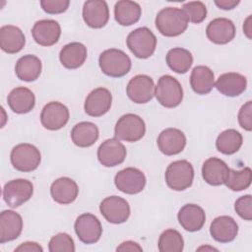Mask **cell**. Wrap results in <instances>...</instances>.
<instances>
[{"label": "cell", "instance_id": "cell-33", "mask_svg": "<svg viewBox=\"0 0 252 252\" xmlns=\"http://www.w3.org/2000/svg\"><path fill=\"white\" fill-rule=\"evenodd\" d=\"M166 63L175 73L184 74L190 69L193 63V56L189 50L175 47L167 52Z\"/></svg>", "mask_w": 252, "mask_h": 252}, {"label": "cell", "instance_id": "cell-41", "mask_svg": "<svg viewBox=\"0 0 252 252\" xmlns=\"http://www.w3.org/2000/svg\"><path fill=\"white\" fill-rule=\"evenodd\" d=\"M238 123L246 131L252 130V101L244 103L238 112Z\"/></svg>", "mask_w": 252, "mask_h": 252}, {"label": "cell", "instance_id": "cell-25", "mask_svg": "<svg viewBox=\"0 0 252 252\" xmlns=\"http://www.w3.org/2000/svg\"><path fill=\"white\" fill-rule=\"evenodd\" d=\"M7 102L13 112L25 114L33 109L35 104V96L30 89L18 87L10 92L7 97Z\"/></svg>", "mask_w": 252, "mask_h": 252}, {"label": "cell", "instance_id": "cell-44", "mask_svg": "<svg viewBox=\"0 0 252 252\" xmlns=\"http://www.w3.org/2000/svg\"><path fill=\"white\" fill-rule=\"evenodd\" d=\"M240 3L239 0H217L215 4L222 10H232Z\"/></svg>", "mask_w": 252, "mask_h": 252}, {"label": "cell", "instance_id": "cell-5", "mask_svg": "<svg viewBox=\"0 0 252 252\" xmlns=\"http://www.w3.org/2000/svg\"><path fill=\"white\" fill-rule=\"evenodd\" d=\"M164 177L165 182L170 189L183 191L192 185L194 168L186 159L175 160L167 166Z\"/></svg>", "mask_w": 252, "mask_h": 252}, {"label": "cell", "instance_id": "cell-36", "mask_svg": "<svg viewBox=\"0 0 252 252\" xmlns=\"http://www.w3.org/2000/svg\"><path fill=\"white\" fill-rule=\"evenodd\" d=\"M158 246L160 252H181L184 247V240L177 230L169 228L160 234Z\"/></svg>", "mask_w": 252, "mask_h": 252}, {"label": "cell", "instance_id": "cell-19", "mask_svg": "<svg viewBox=\"0 0 252 252\" xmlns=\"http://www.w3.org/2000/svg\"><path fill=\"white\" fill-rule=\"evenodd\" d=\"M206 34L210 41L216 44H226L235 36V26L226 18H217L209 23Z\"/></svg>", "mask_w": 252, "mask_h": 252}, {"label": "cell", "instance_id": "cell-38", "mask_svg": "<svg viewBox=\"0 0 252 252\" xmlns=\"http://www.w3.org/2000/svg\"><path fill=\"white\" fill-rule=\"evenodd\" d=\"M48 250L50 252H74V240L67 233H57L56 235L51 237L48 243Z\"/></svg>", "mask_w": 252, "mask_h": 252}, {"label": "cell", "instance_id": "cell-7", "mask_svg": "<svg viewBox=\"0 0 252 252\" xmlns=\"http://www.w3.org/2000/svg\"><path fill=\"white\" fill-rule=\"evenodd\" d=\"M146 132L144 120L136 114L127 113L121 116L115 124L114 134L119 140L126 142H137L141 140Z\"/></svg>", "mask_w": 252, "mask_h": 252}, {"label": "cell", "instance_id": "cell-27", "mask_svg": "<svg viewBox=\"0 0 252 252\" xmlns=\"http://www.w3.org/2000/svg\"><path fill=\"white\" fill-rule=\"evenodd\" d=\"M229 168L220 158H210L203 163L202 176L204 180L213 186H219L224 183Z\"/></svg>", "mask_w": 252, "mask_h": 252}, {"label": "cell", "instance_id": "cell-9", "mask_svg": "<svg viewBox=\"0 0 252 252\" xmlns=\"http://www.w3.org/2000/svg\"><path fill=\"white\" fill-rule=\"evenodd\" d=\"M75 232L85 244H94L97 242L102 234L101 223L98 219L90 213L79 216L74 224Z\"/></svg>", "mask_w": 252, "mask_h": 252}, {"label": "cell", "instance_id": "cell-2", "mask_svg": "<svg viewBox=\"0 0 252 252\" xmlns=\"http://www.w3.org/2000/svg\"><path fill=\"white\" fill-rule=\"evenodd\" d=\"M100 70L106 76L120 78L125 76L131 69V59L122 50L116 48L106 49L98 58Z\"/></svg>", "mask_w": 252, "mask_h": 252}, {"label": "cell", "instance_id": "cell-20", "mask_svg": "<svg viewBox=\"0 0 252 252\" xmlns=\"http://www.w3.org/2000/svg\"><path fill=\"white\" fill-rule=\"evenodd\" d=\"M23 230L22 217L12 211L5 210L0 215V243L12 241L20 236Z\"/></svg>", "mask_w": 252, "mask_h": 252}, {"label": "cell", "instance_id": "cell-35", "mask_svg": "<svg viewBox=\"0 0 252 252\" xmlns=\"http://www.w3.org/2000/svg\"><path fill=\"white\" fill-rule=\"evenodd\" d=\"M251 180L252 171L250 167H244L241 170H234L229 168L224 184L228 187V189L232 191H242L250 186Z\"/></svg>", "mask_w": 252, "mask_h": 252}, {"label": "cell", "instance_id": "cell-31", "mask_svg": "<svg viewBox=\"0 0 252 252\" xmlns=\"http://www.w3.org/2000/svg\"><path fill=\"white\" fill-rule=\"evenodd\" d=\"M192 90L198 94H207L215 87V76L213 71L204 65L193 68L190 76Z\"/></svg>", "mask_w": 252, "mask_h": 252}, {"label": "cell", "instance_id": "cell-6", "mask_svg": "<svg viewBox=\"0 0 252 252\" xmlns=\"http://www.w3.org/2000/svg\"><path fill=\"white\" fill-rule=\"evenodd\" d=\"M13 167L22 172L35 170L41 160L39 150L32 144L23 143L15 146L10 155Z\"/></svg>", "mask_w": 252, "mask_h": 252}, {"label": "cell", "instance_id": "cell-18", "mask_svg": "<svg viewBox=\"0 0 252 252\" xmlns=\"http://www.w3.org/2000/svg\"><path fill=\"white\" fill-rule=\"evenodd\" d=\"M32 34L37 44L51 46L59 40L61 28L55 20H40L33 25Z\"/></svg>", "mask_w": 252, "mask_h": 252}, {"label": "cell", "instance_id": "cell-42", "mask_svg": "<svg viewBox=\"0 0 252 252\" xmlns=\"http://www.w3.org/2000/svg\"><path fill=\"white\" fill-rule=\"evenodd\" d=\"M19 252V251H22V252H42L43 249L42 247L36 243V242H32V241H27V242H24L22 244H20L16 249H15V252Z\"/></svg>", "mask_w": 252, "mask_h": 252}, {"label": "cell", "instance_id": "cell-14", "mask_svg": "<svg viewBox=\"0 0 252 252\" xmlns=\"http://www.w3.org/2000/svg\"><path fill=\"white\" fill-rule=\"evenodd\" d=\"M126 155L125 146L117 138L105 140L97 149L98 161L106 167H112L122 163Z\"/></svg>", "mask_w": 252, "mask_h": 252}, {"label": "cell", "instance_id": "cell-8", "mask_svg": "<svg viewBox=\"0 0 252 252\" xmlns=\"http://www.w3.org/2000/svg\"><path fill=\"white\" fill-rule=\"evenodd\" d=\"M33 194V185L28 179L8 181L3 188V199L11 208H18L28 202Z\"/></svg>", "mask_w": 252, "mask_h": 252}, {"label": "cell", "instance_id": "cell-10", "mask_svg": "<svg viewBox=\"0 0 252 252\" xmlns=\"http://www.w3.org/2000/svg\"><path fill=\"white\" fill-rule=\"evenodd\" d=\"M100 214L110 223L125 222L130 216L128 202L119 196H109L103 199L99 205Z\"/></svg>", "mask_w": 252, "mask_h": 252}, {"label": "cell", "instance_id": "cell-34", "mask_svg": "<svg viewBox=\"0 0 252 252\" xmlns=\"http://www.w3.org/2000/svg\"><path fill=\"white\" fill-rule=\"evenodd\" d=\"M242 135L235 129L222 131L217 138V150L223 155H233L242 146Z\"/></svg>", "mask_w": 252, "mask_h": 252}, {"label": "cell", "instance_id": "cell-12", "mask_svg": "<svg viewBox=\"0 0 252 252\" xmlns=\"http://www.w3.org/2000/svg\"><path fill=\"white\" fill-rule=\"evenodd\" d=\"M69 109L59 101H50L44 105L40 113L42 126L51 131L64 127L69 120Z\"/></svg>", "mask_w": 252, "mask_h": 252}, {"label": "cell", "instance_id": "cell-15", "mask_svg": "<svg viewBox=\"0 0 252 252\" xmlns=\"http://www.w3.org/2000/svg\"><path fill=\"white\" fill-rule=\"evenodd\" d=\"M112 94L109 90L99 87L93 90L85 100V111L92 117L104 115L111 107Z\"/></svg>", "mask_w": 252, "mask_h": 252}, {"label": "cell", "instance_id": "cell-40", "mask_svg": "<svg viewBox=\"0 0 252 252\" xmlns=\"http://www.w3.org/2000/svg\"><path fill=\"white\" fill-rule=\"evenodd\" d=\"M70 5L69 0H41L40 6L42 10L51 15L61 14L65 12Z\"/></svg>", "mask_w": 252, "mask_h": 252}, {"label": "cell", "instance_id": "cell-4", "mask_svg": "<svg viewBox=\"0 0 252 252\" xmlns=\"http://www.w3.org/2000/svg\"><path fill=\"white\" fill-rule=\"evenodd\" d=\"M158 101L164 107L178 106L183 99V90L180 83L170 75L161 76L155 88Z\"/></svg>", "mask_w": 252, "mask_h": 252}, {"label": "cell", "instance_id": "cell-46", "mask_svg": "<svg viewBox=\"0 0 252 252\" xmlns=\"http://www.w3.org/2000/svg\"><path fill=\"white\" fill-rule=\"evenodd\" d=\"M203 249H205V250H216V251H217V249H215L214 247H207V246H206V247H205V246H202V247L198 248L197 250H198V251H201V250H203Z\"/></svg>", "mask_w": 252, "mask_h": 252}, {"label": "cell", "instance_id": "cell-16", "mask_svg": "<svg viewBox=\"0 0 252 252\" xmlns=\"http://www.w3.org/2000/svg\"><path fill=\"white\" fill-rule=\"evenodd\" d=\"M83 19L93 29L103 28L109 20V10L105 1L89 0L84 3Z\"/></svg>", "mask_w": 252, "mask_h": 252}, {"label": "cell", "instance_id": "cell-21", "mask_svg": "<svg viewBox=\"0 0 252 252\" xmlns=\"http://www.w3.org/2000/svg\"><path fill=\"white\" fill-rule=\"evenodd\" d=\"M211 236L218 242L228 243L235 239L238 233V224L229 216L216 218L210 226Z\"/></svg>", "mask_w": 252, "mask_h": 252}, {"label": "cell", "instance_id": "cell-3", "mask_svg": "<svg viewBox=\"0 0 252 252\" xmlns=\"http://www.w3.org/2000/svg\"><path fill=\"white\" fill-rule=\"evenodd\" d=\"M130 51L141 59L149 58L153 55L157 47V37L153 32L146 28H138L131 32L126 39Z\"/></svg>", "mask_w": 252, "mask_h": 252}, {"label": "cell", "instance_id": "cell-1", "mask_svg": "<svg viewBox=\"0 0 252 252\" xmlns=\"http://www.w3.org/2000/svg\"><path fill=\"white\" fill-rule=\"evenodd\" d=\"M188 20L182 9L166 7L161 9L156 17V27L164 36L172 37L183 33L188 27Z\"/></svg>", "mask_w": 252, "mask_h": 252}, {"label": "cell", "instance_id": "cell-30", "mask_svg": "<svg viewBox=\"0 0 252 252\" xmlns=\"http://www.w3.org/2000/svg\"><path fill=\"white\" fill-rule=\"evenodd\" d=\"M98 128L94 123L83 121L76 124L71 131L72 142L80 148L93 146L98 139Z\"/></svg>", "mask_w": 252, "mask_h": 252}, {"label": "cell", "instance_id": "cell-22", "mask_svg": "<svg viewBox=\"0 0 252 252\" xmlns=\"http://www.w3.org/2000/svg\"><path fill=\"white\" fill-rule=\"evenodd\" d=\"M177 219L180 225L185 230L194 232L204 226L206 214L200 206L196 204H186L179 210Z\"/></svg>", "mask_w": 252, "mask_h": 252}, {"label": "cell", "instance_id": "cell-28", "mask_svg": "<svg viewBox=\"0 0 252 252\" xmlns=\"http://www.w3.org/2000/svg\"><path fill=\"white\" fill-rule=\"evenodd\" d=\"M59 59L65 68L77 69L87 59V47L81 42H70L60 50Z\"/></svg>", "mask_w": 252, "mask_h": 252}, {"label": "cell", "instance_id": "cell-43", "mask_svg": "<svg viewBox=\"0 0 252 252\" xmlns=\"http://www.w3.org/2000/svg\"><path fill=\"white\" fill-rule=\"evenodd\" d=\"M117 251H138V252H141L143 251L142 247L137 243V242H134V241H131V240H128V241H125V242H122L117 248H116Z\"/></svg>", "mask_w": 252, "mask_h": 252}, {"label": "cell", "instance_id": "cell-39", "mask_svg": "<svg viewBox=\"0 0 252 252\" xmlns=\"http://www.w3.org/2000/svg\"><path fill=\"white\" fill-rule=\"evenodd\" d=\"M234 210L241 219H243L245 220H252V197H251V195L247 194V195L239 197L234 203Z\"/></svg>", "mask_w": 252, "mask_h": 252}, {"label": "cell", "instance_id": "cell-11", "mask_svg": "<svg viewBox=\"0 0 252 252\" xmlns=\"http://www.w3.org/2000/svg\"><path fill=\"white\" fill-rule=\"evenodd\" d=\"M116 188L125 194H138L146 185V176L138 168L126 167L120 170L114 177Z\"/></svg>", "mask_w": 252, "mask_h": 252}, {"label": "cell", "instance_id": "cell-45", "mask_svg": "<svg viewBox=\"0 0 252 252\" xmlns=\"http://www.w3.org/2000/svg\"><path fill=\"white\" fill-rule=\"evenodd\" d=\"M251 19H252V16L251 15H249L248 17H247V19L245 20V22H244V25H243V32H244V33L246 34V36L249 38V39H251L252 38V25H251Z\"/></svg>", "mask_w": 252, "mask_h": 252}, {"label": "cell", "instance_id": "cell-37", "mask_svg": "<svg viewBox=\"0 0 252 252\" xmlns=\"http://www.w3.org/2000/svg\"><path fill=\"white\" fill-rule=\"evenodd\" d=\"M182 11L187 17L188 22L193 24L202 23L207 17L206 5L201 1L187 2L182 6Z\"/></svg>", "mask_w": 252, "mask_h": 252}, {"label": "cell", "instance_id": "cell-26", "mask_svg": "<svg viewBox=\"0 0 252 252\" xmlns=\"http://www.w3.org/2000/svg\"><path fill=\"white\" fill-rule=\"evenodd\" d=\"M26 44V37L16 26L6 25L0 29V47L9 54L20 52Z\"/></svg>", "mask_w": 252, "mask_h": 252}, {"label": "cell", "instance_id": "cell-13", "mask_svg": "<svg viewBox=\"0 0 252 252\" xmlns=\"http://www.w3.org/2000/svg\"><path fill=\"white\" fill-rule=\"evenodd\" d=\"M155 88V83L150 76L137 75L129 81L126 93L133 102L147 103L154 97Z\"/></svg>", "mask_w": 252, "mask_h": 252}, {"label": "cell", "instance_id": "cell-24", "mask_svg": "<svg viewBox=\"0 0 252 252\" xmlns=\"http://www.w3.org/2000/svg\"><path fill=\"white\" fill-rule=\"evenodd\" d=\"M217 90L226 96H237L241 94L247 88V79L235 72L221 74L216 82Z\"/></svg>", "mask_w": 252, "mask_h": 252}, {"label": "cell", "instance_id": "cell-29", "mask_svg": "<svg viewBox=\"0 0 252 252\" xmlns=\"http://www.w3.org/2000/svg\"><path fill=\"white\" fill-rule=\"evenodd\" d=\"M42 64L40 59L32 54L22 56L16 63V76L25 82H33L41 74Z\"/></svg>", "mask_w": 252, "mask_h": 252}, {"label": "cell", "instance_id": "cell-23", "mask_svg": "<svg viewBox=\"0 0 252 252\" xmlns=\"http://www.w3.org/2000/svg\"><path fill=\"white\" fill-rule=\"evenodd\" d=\"M50 194L56 203L68 205L77 199L79 188L73 179L69 177H60L51 184Z\"/></svg>", "mask_w": 252, "mask_h": 252}, {"label": "cell", "instance_id": "cell-17", "mask_svg": "<svg viewBox=\"0 0 252 252\" xmlns=\"http://www.w3.org/2000/svg\"><path fill=\"white\" fill-rule=\"evenodd\" d=\"M157 144L162 154L165 156H174L184 150L186 136L179 129L166 128L159 133Z\"/></svg>", "mask_w": 252, "mask_h": 252}, {"label": "cell", "instance_id": "cell-32", "mask_svg": "<svg viewBox=\"0 0 252 252\" xmlns=\"http://www.w3.org/2000/svg\"><path fill=\"white\" fill-rule=\"evenodd\" d=\"M142 10L137 2L121 0L114 6V17L121 26H131L136 24L141 18Z\"/></svg>", "mask_w": 252, "mask_h": 252}]
</instances>
